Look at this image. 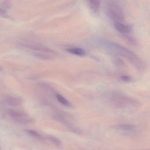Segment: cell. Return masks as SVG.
Instances as JSON below:
<instances>
[{
    "label": "cell",
    "instance_id": "cell-3",
    "mask_svg": "<svg viewBox=\"0 0 150 150\" xmlns=\"http://www.w3.org/2000/svg\"><path fill=\"white\" fill-rule=\"evenodd\" d=\"M114 25L116 29L120 32L126 33L131 31L132 28L130 26L124 24L119 22H115Z\"/></svg>",
    "mask_w": 150,
    "mask_h": 150
},
{
    "label": "cell",
    "instance_id": "cell-9",
    "mask_svg": "<svg viewBox=\"0 0 150 150\" xmlns=\"http://www.w3.org/2000/svg\"><path fill=\"white\" fill-rule=\"evenodd\" d=\"M115 127L117 129L123 130H129L133 128V126L132 125H118Z\"/></svg>",
    "mask_w": 150,
    "mask_h": 150
},
{
    "label": "cell",
    "instance_id": "cell-11",
    "mask_svg": "<svg viewBox=\"0 0 150 150\" xmlns=\"http://www.w3.org/2000/svg\"><path fill=\"white\" fill-rule=\"evenodd\" d=\"M121 78L123 81L126 82H128L131 80V77L127 75H122Z\"/></svg>",
    "mask_w": 150,
    "mask_h": 150
},
{
    "label": "cell",
    "instance_id": "cell-4",
    "mask_svg": "<svg viewBox=\"0 0 150 150\" xmlns=\"http://www.w3.org/2000/svg\"><path fill=\"white\" fill-rule=\"evenodd\" d=\"M6 101L9 105L13 107L20 105L22 103L21 99L16 97H9L6 99Z\"/></svg>",
    "mask_w": 150,
    "mask_h": 150
},
{
    "label": "cell",
    "instance_id": "cell-1",
    "mask_svg": "<svg viewBox=\"0 0 150 150\" xmlns=\"http://www.w3.org/2000/svg\"><path fill=\"white\" fill-rule=\"evenodd\" d=\"M8 113L15 121L19 123H23L29 122L32 120L26 114L16 110L10 109Z\"/></svg>",
    "mask_w": 150,
    "mask_h": 150
},
{
    "label": "cell",
    "instance_id": "cell-8",
    "mask_svg": "<svg viewBox=\"0 0 150 150\" xmlns=\"http://www.w3.org/2000/svg\"><path fill=\"white\" fill-rule=\"evenodd\" d=\"M48 139L53 143L56 146H59L61 145V142L58 138L51 135L47 137Z\"/></svg>",
    "mask_w": 150,
    "mask_h": 150
},
{
    "label": "cell",
    "instance_id": "cell-2",
    "mask_svg": "<svg viewBox=\"0 0 150 150\" xmlns=\"http://www.w3.org/2000/svg\"><path fill=\"white\" fill-rule=\"evenodd\" d=\"M107 11L109 16L115 20H121L124 18L121 9L116 4H113L110 6L108 7Z\"/></svg>",
    "mask_w": 150,
    "mask_h": 150
},
{
    "label": "cell",
    "instance_id": "cell-10",
    "mask_svg": "<svg viewBox=\"0 0 150 150\" xmlns=\"http://www.w3.org/2000/svg\"><path fill=\"white\" fill-rule=\"evenodd\" d=\"M26 132L33 136L38 138H40L41 137L40 134L35 130L31 129H28L26 130Z\"/></svg>",
    "mask_w": 150,
    "mask_h": 150
},
{
    "label": "cell",
    "instance_id": "cell-7",
    "mask_svg": "<svg viewBox=\"0 0 150 150\" xmlns=\"http://www.w3.org/2000/svg\"><path fill=\"white\" fill-rule=\"evenodd\" d=\"M56 97L59 102L62 105L67 106H70V103L62 96L59 94H57Z\"/></svg>",
    "mask_w": 150,
    "mask_h": 150
},
{
    "label": "cell",
    "instance_id": "cell-6",
    "mask_svg": "<svg viewBox=\"0 0 150 150\" xmlns=\"http://www.w3.org/2000/svg\"><path fill=\"white\" fill-rule=\"evenodd\" d=\"M67 51L69 52L80 56H83L85 54V51L83 49L79 48L68 49Z\"/></svg>",
    "mask_w": 150,
    "mask_h": 150
},
{
    "label": "cell",
    "instance_id": "cell-5",
    "mask_svg": "<svg viewBox=\"0 0 150 150\" xmlns=\"http://www.w3.org/2000/svg\"><path fill=\"white\" fill-rule=\"evenodd\" d=\"M87 1L92 10L96 11L98 10L100 5L99 0H87Z\"/></svg>",
    "mask_w": 150,
    "mask_h": 150
}]
</instances>
